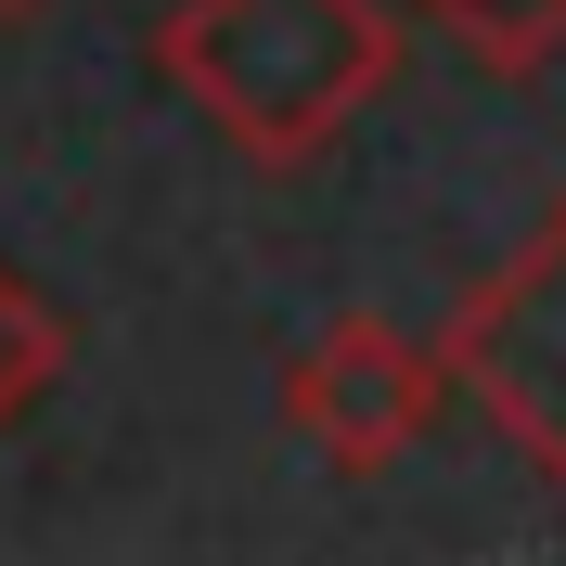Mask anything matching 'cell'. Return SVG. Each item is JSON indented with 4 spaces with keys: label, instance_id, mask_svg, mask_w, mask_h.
Instances as JSON below:
<instances>
[{
    "label": "cell",
    "instance_id": "cell-1",
    "mask_svg": "<svg viewBox=\"0 0 566 566\" xmlns=\"http://www.w3.org/2000/svg\"><path fill=\"white\" fill-rule=\"evenodd\" d=\"M155 77L245 168H310L360 129V104H387L399 13L387 0H168Z\"/></svg>",
    "mask_w": 566,
    "mask_h": 566
},
{
    "label": "cell",
    "instance_id": "cell-2",
    "mask_svg": "<svg viewBox=\"0 0 566 566\" xmlns=\"http://www.w3.org/2000/svg\"><path fill=\"white\" fill-rule=\"evenodd\" d=\"M451 387L490 412V438L528 463L541 490H566V193L515 232L502 271H476L451 322H438Z\"/></svg>",
    "mask_w": 566,
    "mask_h": 566
},
{
    "label": "cell",
    "instance_id": "cell-3",
    "mask_svg": "<svg viewBox=\"0 0 566 566\" xmlns=\"http://www.w3.org/2000/svg\"><path fill=\"white\" fill-rule=\"evenodd\" d=\"M438 399H451V360L412 348L374 310H335L310 348L283 360V424H296V451L322 476H387V463H412Z\"/></svg>",
    "mask_w": 566,
    "mask_h": 566
},
{
    "label": "cell",
    "instance_id": "cell-4",
    "mask_svg": "<svg viewBox=\"0 0 566 566\" xmlns=\"http://www.w3.org/2000/svg\"><path fill=\"white\" fill-rule=\"evenodd\" d=\"M52 374H65V310L27 271H0V424L27 412V399H52Z\"/></svg>",
    "mask_w": 566,
    "mask_h": 566
},
{
    "label": "cell",
    "instance_id": "cell-5",
    "mask_svg": "<svg viewBox=\"0 0 566 566\" xmlns=\"http://www.w3.org/2000/svg\"><path fill=\"white\" fill-rule=\"evenodd\" d=\"M424 13H438L476 65H541V52H566V0H424Z\"/></svg>",
    "mask_w": 566,
    "mask_h": 566
},
{
    "label": "cell",
    "instance_id": "cell-6",
    "mask_svg": "<svg viewBox=\"0 0 566 566\" xmlns=\"http://www.w3.org/2000/svg\"><path fill=\"white\" fill-rule=\"evenodd\" d=\"M0 13H39V0H0Z\"/></svg>",
    "mask_w": 566,
    "mask_h": 566
}]
</instances>
